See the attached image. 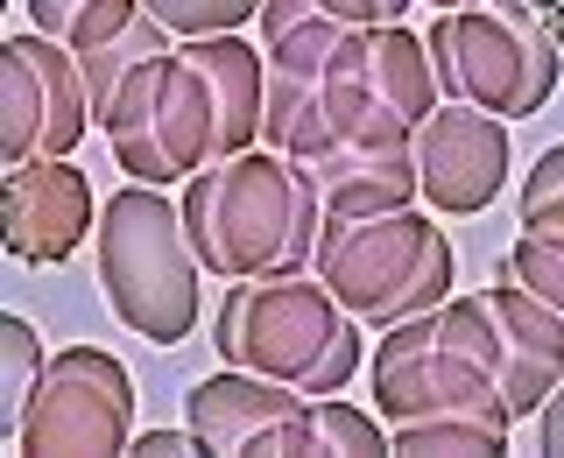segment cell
<instances>
[{"label": "cell", "mask_w": 564, "mask_h": 458, "mask_svg": "<svg viewBox=\"0 0 564 458\" xmlns=\"http://www.w3.org/2000/svg\"><path fill=\"white\" fill-rule=\"evenodd\" d=\"M184 233L198 247L205 275L247 282V275H311L317 233H325V190L304 163L275 149H247L198 170L184 190Z\"/></svg>", "instance_id": "6da1fadb"}, {"label": "cell", "mask_w": 564, "mask_h": 458, "mask_svg": "<svg viewBox=\"0 0 564 458\" xmlns=\"http://www.w3.org/2000/svg\"><path fill=\"white\" fill-rule=\"evenodd\" d=\"M212 352L219 367L290 381L311 402H325L346 395V381L367 367V325L317 275H247L226 282V304L212 317Z\"/></svg>", "instance_id": "7a4b0ae2"}, {"label": "cell", "mask_w": 564, "mask_h": 458, "mask_svg": "<svg viewBox=\"0 0 564 458\" xmlns=\"http://www.w3.org/2000/svg\"><path fill=\"white\" fill-rule=\"evenodd\" d=\"M99 296L149 346H184L198 325L205 261L184 233V205L163 184H128L99 211Z\"/></svg>", "instance_id": "3957f363"}, {"label": "cell", "mask_w": 564, "mask_h": 458, "mask_svg": "<svg viewBox=\"0 0 564 458\" xmlns=\"http://www.w3.org/2000/svg\"><path fill=\"white\" fill-rule=\"evenodd\" d=\"M311 275L325 282L367 331H388L402 317H423L452 296V233L423 205L367 211V219H325L311 254Z\"/></svg>", "instance_id": "277c9868"}, {"label": "cell", "mask_w": 564, "mask_h": 458, "mask_svg": "<svg viewBox=\"0 0 564 458\" xmlns=\"http://www.w3.org/2000/svg\"><path fill=\"white\" fill-rule=\"evenodd\" d=\"M423 50H431L437 92L458 106H480V113H501V120L543 113L564 78V50L516 0H480V8L437 14Z\"/></svg>", "instance_id": "5b68a950"}, {"label": "cell", "mask_w": 564, "mask_h": 458, "mask_svg": "<svg viewBox=\"0 0 564 458\" xmlns=\"http://www.w3.org/2000/svg\"><path fill=\"white\" fill-rule=\"evenodd\" d=\"M99 134L113 141V163L134 184H163V190H184L198 170L226 163L219 99H212L205 70L184 50L134 64L128 85L113 92V106L99 113Z\"/></svg>", "instance_id": "8992f818"}, {"label": "cell", "mask_w": 564, "mask_h": 458, "mask_svg": "<svg viewBox=\"0 0 564 458\" xmlns=\"http://www.w3.org/2000/svg\"><path fill=\"white\" fill-rule=\"evenodd\" d=\"M367 381H375V410H381L388 430H395V423H487V430H516L501 388H494L466 352L445 346L437 310L375 331Z\"/></svg>", "instance_id": "52a82bcc"}, {"label": "cell", "mask_w": 564, "mask_h": 458, "mask_svg": "<svg viewBox=\"0 0 564 458\" xmlns=\"http://www.w3.org/2000/svg\"><path fill=\"white\" fill-rule=\"evenodd\" d=\"M134 374L99 346L50 352V374L14 423L22 458H113L134 445Z\"/></svg>", "instance_id": "ba28073f"}, {"label": "cell", "mask_w": 564, "mask_h": 458, "mask_svg": "<svg viewBox=\"0 0 564 458\" xmlns=\"http://www.w3.org/2000/svg\"><path fill=\"white\" fill-rule=\"evenodd\" d=\"M184 430L219 458H311V395L269 374H219L184 388Z\"/></svg>", "instance_id": "9c48e42d"}, {"label": "cell", "mask_w": 564, "mask_h": 458, "mask_svg": "<svg viewBox=\"0 0 564 458\" xmlns=\"http://www.w3.org/2000/svg\"><path fill=\"white\" fill-rule=\"evenodd\" d=\"M410 155H416L423 205L452 211V219H473L508 190V120L480 113V106L445 99L437 113H423L410 134Z\"/></svg>", "instance_id": "30bf717a"}, {"label": "cell", "mask_w": 564, "mask_h": 458, "mask_svg": "<svg viewBox=\"0 0 564 458\" xmlns=\"http://www.w3.org/2000/svg\"><path fill=\"white\" fill-rule=\"evenodd\" d=\"M99 233L93 184L70 155H35L0 184V247L29 269H57Z\"/></svg>", "instance_id": "8fae6325"}, {"label": "cell", "mask_w": 564, "mask_h": 458, "mask_svg": "<svg viewBox=\"0 0 564 458\" xmlns=\"http://www.w3.org/2000/svg\"><path fill=\"white\" fill-rule=\"evenodd\" d=\"M480 304L494 317V339H501V374H494V388H501L508 416L529 423L551 402V388L564 381V317L551 304H536L516 275L487 282Z\"/></svg>", "instance_id": "7c38bea8"}, {"label": "cell", "mask_w": 564, "mask_h": 458, "mask_svg": "<svg viewBox=\"0 0 564 458\" xmlns=\"http://www.w3.org/2000/svg\"><path fill=\"white\" fill-rule=\"evenodd\" d=\"M311 184L325 190V219H367V211L423 205L410 149H325L311 155Z\"/></svg>", "instance_id": "4fadbf2b"}, {"label": "cell", "mask_w": 564, "mask_h": 458, "mask_svg": "<svg viewBox=\"0 0 564 458\" xmlns=\"http://www.w3.org/2000/svg\"><path fill=\"white\" fill-rule=\"evenodd\" d=\"M360 78L367 92H375L395 120H416L437 113L445 92H437V70H431V50H423V35H410L402 22H381V29H360Z\"/></svg>", "instance_id": "5bb4252c"}, {"label": "cell", "mask_w": 564, "mask_h": 458, "mask_svg": "<svg viewBox=\"0 0 564 458\" xmlns=\"http://www.w3.org/2000/svg\"><path fill=\"white\" fill-rule=\"evenodd\" d=\"M43 141H50V85L35 70V57L8 35L0 43V163L8 170L35 163Z\"/></svg>", "instance_id": "9a60e30c"}, {"label": "cell", "mask_w": 564, "mask_h": 458, "mask_svg": "<svg viewBox=\"0 0 564 458\" xmlns=\"http://www.w3.org/2000/svg\"><path fill=\"white\" fill-rule=\"evenodd\" d=\"M141 0H29V22L43 29V35H57L64 50H99V43H113V35H128L141 22Z\"/></svg>", "instance_id": "2e32d148"}, {"label": "cell", "mask_w": 564, "mask_h": 458, "mask_svg": "<svg viewBox=\"0 0 564 458\" xmlns=\"http://www.w3.org/2000/svg\"><path fill=\"white\" fill-rule=\"evenodd\" d=\"M43 374H50V352L35 339V325L29 317H0V430H8V445H14V423H22L29 395L43 388Z\"/></svg>", "instance_id": "e0dca14e"}, {"label": "cell", "mask_w": 564, "mask_h": 458, "mask_svg": "<svg viewBox=\"0 0 564 458\" xmlns=\"http://www.w3.org/2000/svg\"><path fill=\"white\" fill-rule=\"evenodd\" d=\"M317 451H352V458H381L388 451V423L352 410L346 395H325L311 402V458Z\"/></svg>", "instance_id": "ac0fdd59"}, {"label": "cell", "mask_w": 564, "mask_h": 458, "mask_svg": "<svg viewBox=\"0 0 564 458\" xmlns=\"http://www.w3.org/2000/svg\"><path fill=\"white\" fill-rule=\"evenodd\" d=\"M516 226H522V233H543V240H564V141H557V149H543L536 163L522 170Z\"/></svg>", "instance_id": "d6986e66"}, {"label": "cell", "mask_w": 564, "mask_h": 458, "mask_svg": "<svg viewBox=\"0 0 564 458\" xmlns=\"http://www.w3.org/2000/svg\"><path fill=\"white\" fill-rule=\"evenodd\" d=\"M141 8H149L176 43H198V35H240L247 22H261V0H141Z\"/></svg>", "instance_id": "ffe728a7"}, {"label": "cell", "mask_w": 564, "mask_h": 458, "mask_svg": "<svg viewBox=\"0 0 564 458\" xmlns=\"http://www.w3.org/2000/svg\"><path fill=\"white\" fill-rule=\"evenodd\" d=\"M501 275H516L536 304H551L564 317V240H543V233H516L508 240V261Z\"/></svg>", "instance_id": "44dd1931"}, {"label": "cell", "mask_w": 564, "mask_h": 458, "mask_svg": "<svg viewBox=\"0 0 564 458\" xmlns=\"http://www.w3.org/2000/svg\"><path fill=\"white\" fill-rule=\"evenodd\" d=\"M416 0H317V14L339 29H381V22H402Z\"/></svg>", "instance_id": "7402d4cb"}, {"label": "cell", "mask_w": 564, "mask_h": 458, "mask_svg": "<svg viewBox=\"0 0 564 458\" xmlns=\"http://www.w3.org/2000/svg\"><path fill=\"white\" fill-rule=\"evenodd\" d=\"M191 451H205L191 430H141L128 445V458H191Z\"/></svg>", "instance_id": "603a6c76"}, {"label": "cell", "mask_w": 564, "mask_h": 458, "mask_svg": "<svg viewBox=\"0 0 564 458\" xmlns=\"http://www.w3.org/2000/svg\"><path fill=\"white\" fill-rule=\"evenodd\" d=\"M536 451L564 458V381L551 388V402H543V410H536Z\"/></svg>", "instance_id": "cb8c5ba5"}, {"label": "cell", "mask_w": 564, "mask_h": 458, "mask_svg": "<svg viewBox=\"0 0 564 458\" xmlns=\"http://www.w3.org/2000/svg\"><path fill=\"white\" fill-rule=\"evenodd\" d=\"M516 8H529V14H536V22L551 29V43L564 50V0H516Z\"/></svg>", "instance_id": "d4e9b609"}, {"label": "cell", "mask_w": 564, "mask_h": 458, "mask_svg": "<svg viewBox=\"0 0 564 458\" xmlns=\"http://www.w3.org/2000/svg\"><path fill=\"white\" fill-rule=\"evenodd\" d=\"M431 8H437V14H452V8H480V0H431Z\"/></svg>", "instance_id": "484cf974"}]
</instances>
